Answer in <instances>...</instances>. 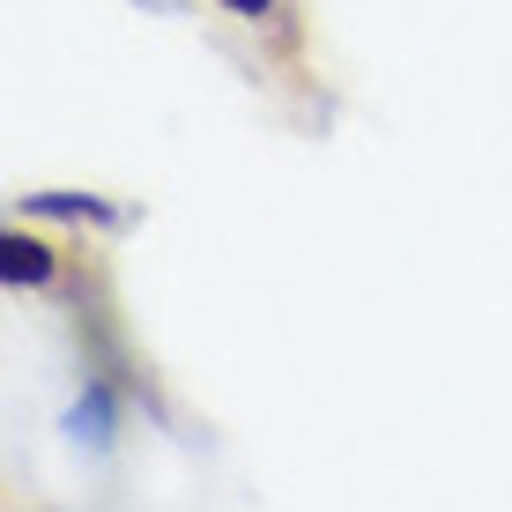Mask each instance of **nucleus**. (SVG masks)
Returning a JSON list of instances; mask_svg holds the SVG:
<instances>
[{"label":"nucleus","instance_id":"nucleus-1","mask_svg":"<svg viewBox=\"0 0 512 512\" xmlns=\"http://www.w3.org/2000/svg\"><path fill=\"white\" fill-rule=\"evenodd\" d=\"M0 282H8V290H45V282H52V245L8 231V238H0Z\"/></svg>","mask_w":512,"mask_h":512},{"label":"nucleus","instance_id":"nucleus-2","mask_svg":"<svg viewBox=\"0 0 512 512\" xmlns=\"http://www.w3.org/2000/svg\"><path fill=\"white\" fill-rule=\"evenodd\" d=\"M30 216H75V223H119V208H104L97 193H23Z\"/></svg>","mask_w":512,"mask_h":512},{"label":"nucleus","instance_id":"nucleus-3","mask_svg":"<svg viewBox=\"0 0 512 512\" xmlns=\"http://www.w3.org/2000/svg\"><path fill=\"white\" fill-rule=\"evenodd\" d=\"M67 431H75V446H104V438H112V394H104V386H82V401L67 409Z\"/></svg>","mask_w":512,"mask_h":512},{"label":"nucleus","instance_id":"nucleus-4","mask_svg":"<svg viewBox=\"0 0 512 512\" xmlns=\"http://www.w3.org/2000/svg\"><path fill=\"white\" fill-rule=\"evenodd\" d=\"M223 8H231V15H253V23H260V15H275V0H223Z\"/></svg>","mask_w":512,"mask_h":512}]
</instances>
